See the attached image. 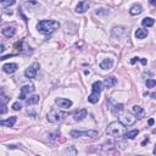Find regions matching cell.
Returning a JSON list of instances; mask_svg holds the SVG:
<instances>
[{"label": "cell", "mask_w": 156, "mask_h": 156, "mask_svg": "<svg viewBox=\"0 0 156 156\" xmlns=\"http://www.w3.org/2000/svg\"><path fill=\"white\" fill-rule=\"evenodd\" d=\"M59 27H60V23L55 20H43V21H39V23L37 25L38 31L43 34L54 33Z\"/></svg>", "instance_id": "cell-1"}, {"label": "cell", "mask_w": 156, "mask_h": 156, "mask_svg": "<svg viewBox=\"0 0 156 156\" xmlns=\"http://www.w3.org/2000/svg\"><path fill=\"white\" fill-rule=\"evenodd\" d=\"M126 133H127L126 126L123 123H121L120 121L110 123L106 129V134L111 137H126Z\"/></svg>", "instance_id": "cell-2"}, {"label": "cell", "mask_w": 156, "mask_h": 156, "mask_svg": "<svg viewBox=\"0 0 156 156\" xmlns=\"http://www.w3.org/2000/svg\"><path fill=\"white\" fill-rule=\"evenodd\" d=\"M104 88H105V87H104L102 82H100V80L94 82L93 87H91V94L88 96V101L90 104H96L100 99V94H101V91H102Z\"/></svg>", "instance_id": "cell-3"}, {"label": "cell", "mask_w": 156, "mask_h": 156, "mask_svg": "<svg viewBox=\"0 0 156 156\" xmlns=\"http://www.w3.org/2000/svg\"><path fill=\"white\" fill-rule=\"evenodd\" d=\"M65 117H66V113L59 111V110H51L47 115V118L50 123H61Z\"/></svg>", "instance_id": "cell-4"}, {"label": "cell", "mask_w": 156, "mask_h": 156, "mask_svg": "<svg viewBox=\"0 0 156 156\" xmlns=\"http://www.w3.org/2000/svg\"><path fill=\"white\" fill-rule=\"evenodd\" d=\"M72 138H96L99 135L98 131H71Z\"/></svg>", "instance_id": "cell-5"}, {"label": "cell", "mask_w": 156, "mask_h": 156, "mask_svg": "<svg viewBox=\"0 0 156 156\" xmlns=\"http://www.w3.org/2000/svg\"><path fill=\"white\" fill-rule=\"evenodd\" d=\"M135 121H137V116H135V115L133 116V115H131V113H128V112L124 113V115H121V116H120V122L123 123L126 127L134 124Z\"/></svg>", "instance_id": "cell-6"}, {"label": "cell", "mask_w": 156, "mask_h": 156, "mask_svg": "<svg viewBox=\"0 0 156 156\" xmlns=\"http://www.w3.org/2000/svg\"><path fill=\"white\" fill-rule=\"evenodd\" d=\"M38 70H39V63H37V62H36V63H33V65H31L28 68H26V71H25V76H26L27 78H30V79L36 78Z\"/></svg>", "instance_id": "cell-7"}, {"label": "cell", "mask_w": 156, "mask_h": 156, "mask_svg": "<svg viewBox=\"0 0 156 156\" xmlns=\"http://www.w3.org/2000/svg\"><path fill=\"white\" fill-rule=\"evenodd\" d=\"M34 91V85L33 84H26L21 88V93H20V99L21 100H26L27 96L30 95L31 93Z\"/></svg>", "instance_id": "cell-8"}, {"label": "cell", "mask_w": 156, "mask_h": 156, "mask_svg": "<svg viewBox=\"0 0 156 156\" xmlns=\"http://www.w3.org/2000/svg\"><path fill=\"white\" fill-rule=\"evenodd\" d=\"M89 8H90V1H89V0H83V1H80V3L77 5L76 12H77V14H84Z\"/></svg>", "instance_id": "cell-9"}, {"label": "cell", "mask_w": 156, "mask_h": 156, "mask_svg": "<svg viewBox=\"0 0 156 156\" xmlns=\"http://www.w3.org/2000/svg\"><path fill=\"white\" fill-rule=\"evenodd\" d=\"M87 110L85 109H80V110H77V111H74L72 113V116H73V120L76 121V122H79V121H82L87 117Z\"/></svg>", "instance_id": "cell-10"}, {"label": "cell", "mask_w": 156, "mask_h": 156, "mask_svg": "<svg viewBox=\"0 0 156 156\" xmlns=\"http://www.w3.org/2000/svg\"><path fill=\"white\" fill-rule=\"evenodd\" d=\"M55 102L60 107H63V109H68V107L72 106V101L70 99H65V98H56Z\"/></svg>", "instance_id": "cell-11"}, {"label": "cell", "mask_w": 156, "mask_h": 156, "mask_svg": "<svg viewBox=\"0 0 156 156\" xmlns=\"http://www.w3.org/2000/svg\"><path fill=\"white\" fill-rule=\"evenodd\" d=\"M3 68V71L5 73H8V74H11V73H14L17 71V68H19V66L16 65V63H5V65L1 67Z\"/></svg>", "instance_id": "cell-12"}, {"label": "cell", "mask_w": 156, "mask_h": 156, "mask_svg": "<svg viewBox=\"0 0 156 156\" xmlns=\"http://www.w3.org/2000/svg\"><path fill=\"white\" fill-rule=\"evenodd\" d=\"M16 121H17L16 116H11L8 120H1V121H0V126H3V127H12L16 123Z\"/></svg>", "instance_id": "cell-13"}, {"label": "cell", "mask_w": 156, "mask_h": 156, "mask_svg": "<svg viewBox=\"0 0 156 156\" xmlns=\"http://www.w3.org/2000/svg\"><path fill=\"white\" fill-rule=\"evenodd\" d=\"M132 112L135 115L137 118H142L144 116V113H145V110H144L142 106H139V105H134L132 107Z\"/></svg>", "instance_id": "cell-14"}, {"label": "cell", "mask_w": 156, "mask_h": 156, "mask_svg": "<svg viewBox=\"0 0 156 156\" xmlns=\"http://www.w3.org/2000/svg\"><path fill=\"white\" fill-rule=\"evenodd\" d=\"M112 66H113L112 59H104L100 62V68H102V70H110V68H112Z\"/></svg>", "instance_id": "cell-15"}, {"label": "cell", "mask_w": 156, "mask_h": 156, "mask_svg": "<svg viewBox=\"0 0 156 156\" xmlns=\"http://www.w3.org/2000/svg\"><path fill=\"white\" fill-rule=\"evenodd\" d=\"M3 34L6 38H12L16 34V28L15 27H5V28H3Z\"/></svg>", "instance_id": "cell-16"}, {"label": "cell", "mask_w": 156, "mask_h": 156, "mask_svg": "<svg viewBox=\"0 0 156 156\" xmlns=\"http://www.w3.org/2000/svg\"><path fill=\"white\" fill-rule=\"evenodd\" d=\"M104 87L105 88H112V87H115L117 84V78H115V77H109L106 78L105 80H104Z\"/></svg>", "instance_id": "cell-17"}, {"label": "cell", "mask_w": 156, "mask_h": 156, "mask_svg": "<svg viewBox=\"0 0 156 156\" xmlns=\"http://www.w3.org/2000/svg\"><path fill=\"white\" fill-rule=\"evenodd\" d=\"M142 12H143V8H142V5H139V4L133 5V6L131 8V10H129V14H131L132 16L139 15V14H142Z\"/></svg>", "instance_id": "cell-18"}, {"label": "cell", "mask_w": 156, "mask_h": 156, "mask_svg": "<svg viewBox=\"0 0 156 156\" xmlns=\"http://www.w3.org/2000/svg\"><path fill=\"white\" fill-rule=\"evenodd\" d=\"M148 36V31L146 30H143V28H138L135 31V38L137 39H144L146 38Z\"/></svg>", "instance_id": "cell-19"}, {"label": "cell", "mask_w": 156, "mask_h": 156, "mask_svg": "<svg viewBox=\"0 0 156 156\" xmlns=\"http://www.w3.org/2000/svg\"><path fill=\"white\" fill-rule=\"evenodd\" d=\"M154 23H155V20L151 19V17H145L142 21V25L144 27H151V26H154Z\"/></svg>", "instance_id": "cell-20"}, {"label": "cell", "mask_w": 156, "mask_h": 156, "mask_svg": "<svg viewBox=\"0 0 156 156\" xmlns=\"http://www.w3.org/2000/svg\"><path fill=\"white\" fill-rule=\"evenodd\" d=\"M39 95H32L30 96V99H26V104L27 105H34V104L39 102Z\"/></svg>", "instance_id": "cell-21"}, {"label": "cell", "mask_w": 156, "mask_h": 156, "mask_svg": "<svg viewBox=\"0 0 156 156\" xmlns=\"http://www.w3.org/2000/svg\"><path fill=\"white\" fill-rule=\"evenodd\" d=\"M124 33V28L123 27H113L112 30V34L115 37H121V34Z\"/></svg>", "instance_id": "cell-22"}, {"label": "cell", "mask_w": 156, "mask_h": 156, "mask_svg": "<svg viewBox=\"0 0 156 156\" xmlns=\"http://www.w3.org/2000/svg\"><path fill=\"white\" fill-rule=\"evenodd\" d=\"M139 134V131L138 129H133V131H129L126 133V138H128V139H134V138Z\"/></svg>", "instance_id": "cell-23"}, {"label": "cell", "mask_w": 156, "mask_h": 156, "mask_svg": "<svg viewBox=\"0 0 156 156\" xmlns=\"http://www.w3.org/2000/svg\"><path fill=\"white\" fill-rule=\"evenodd\" d=\"M123 110H124L123 104H116V105H113V107H112V112L113 113H120V112H122Z\"/></svg>", "instance_id": "cell-24"}, {"label": "cell", "mask_w": 156, "mask_h": 156, "mask_svg": "<svg viewBox=\"0 0 156 156\" xmlns=\"http://www.w3.org/2000/svg\"><path fill=\"white\" fill-rule=\"evenodd\" d=\"M3 8H8V6H12V5L16 3V0H0Z\"/></svg>", "instance_id": "cell-25"}, {"label": "cell", "mask_w": 156, "mask_h": 156, "mask_svg": "<svg viewBox=\"0 0 156 156\" xmlns=\"http://www.w3.org/2000/svg\"><path fill=\"white\" fill-rule=\"evenodd\" d=\"M95 14L98 15V16H107L109 15V10H106V9H98L96 11H95Z\"/></svg>", "instance_id": "cell-26"}, {"label": "cell", "mask_w": 156, "mask_h": 156, "mask_svg": "<svg viewBox=\"0 0 156 156\" xmlns=\"http://www.w3.org/2000/svg\"><path fill=\"white\" fill-rule=\"evenodd\" d=\"M146 87L148 88H154V87L156 85V80L155 79H153V78H149V79H146Z\"/></svg>", "instance_id": "cell-27"}, {"label": "cell", "mask_w": 156, "mask_h": 156, "mask_svg": "<svg viewBox=\"0 0 156 156\" xmlns=\"http://www.w3.org/2000/svg\"><path fill=\"white\" fill-rule=\"evenodd\" d=\"M22 109V105L20 102H14L12 105V110H15V111H20V110Z\"/></svg>", "instance_id": "cell-28"}, {"label": "cell", "mask_w": 156, "mask_h": 156, "mask_svg": "<svg viewBox=\"0 0 156 156\" xmlns=\"http://www.w3.org/2000/svg\"><path fill=\"white\" fill-rule=\"evenodd\" d=\"M8 101H9V98L5 95L4 91H1V102H3V104H6Z\"/></svg>", "instance_id": "cell-29"}, {"label": "cell", "mask_w": 156, "mask_h": 156, "mask_svg": "<svg viewBox=\"0 0 156 156\" xmlns=\"http://www.w3.org/2000/svg\"><path fill=\"white\" fill-rule=\"evenodd\" d=\"M6 111H8V109H6V104H3V102H1V111H0V113L4 115V113H6Z\"/></svg>", "instance_id": "cell-30"}, {"label": "cell", "mask_w": 156, "mask_h": 156, "mask_svg": "<svg viewBox=\"0 0 156 156\" xmlns=\"http://www.w3.org/2000/svg\"><path fill=\"white\" fill-rule=\"evenodd\" d=\"M138 61H140V57H133V59L131 60V63L132 65H134V63L138 62Z\"/></svg>", "instance_id": "cell-31"}, {"label": "cell", "mask_w": 156, "mask_h": 156, "mask_svg": "<svg viewBox=\"0 0 156 156\" xmlns=\"http://www.w3.org/2000/svg\"><path fill=\"white\" fill-rule=\"evenodd\" d=\"M4 51H5V45L1 44L0 45V54H4Z\"/></svg>", "instance_id": "cell-32"}, {"label": "cell", "mask_w": 156, "mask_h": 156, "mask_svg": "<svg viewBox=\"0 0 156 156\" xmlns=\"http://www.w3.org/2000/svg\"><path fill=\"white\" fill-rule=\"evenodd\" d=\"M140 62L143 63V65H146V63H148V60H146V59H144V57H140Z\"/></svg>", "instance_id": "cell-33"}, {"label": "cell", "mask_w": 156, "mask_h": 156, "mask_svg": "<svg viewBox=\"0 0 156 156\" xmlns=\"http://www.w3.org/2000/svg\"><path fill=\"white\" fill-rule=\"evenodd\" d=\"M148 143H149V138H145V139L142 142V146H144V145H145V144H148Z\"/></svg>", "instance_id": "cell-34"}, {"label": "cell", "mask_w": 156, "mask_h": 156, "mask_svg": "<svg viewBox=\"0 0 156 156\" xmlns=\"http://www.w3.org/2000/svg\"><path fill=\"white\" fill-rule=\"evenodd\" d=\"M149 4L151 6H156V0H149Z\"/></svg>", "instance_id": "cell-35"}, {"label": "cell", "mask_w": 156, "mask_h": 156, "mask_svg": "<svg viewBox=\"0 0 156 156\" xmlns=\"http://www.w3.org/2000/svg\"><path fill=\"white\" fill-rule=\"evenodd\" d=\"M148 123H149V126H153V124L155 123V121H154V118H150V120L148 121Z\"/></svg>", "instance_id": "cell-36"}, {"label": "cell", "mask_w": 156, "mask_h": 156, "mask_svg": "<svg viewBox=\"0 0 156 156\" xmlns=\"http://www.w3.org/2000/svg\"><path fill=\"white\" fill-rule=\"evenodd\" d=\"M149 95H150V96H151V98H153V99H156V94H155V93H151V94H149Z\"/></svg>", "instance_id": "cell-37"}, {"label": "cell", "mask_w": 156, "mask_h": 156, "mask_svg": "<svg viewBox=\"0 0 156 156\" xmlns=\"http://www.w3.org/2000/svg\"><path fill=\"white\" fill-rule=\"evenodd\" d=\"M153 153H154V155H156V144H155V148H154V151Z\"/></svg>", "instance_id": "cell-38"}]
</instances>
